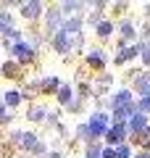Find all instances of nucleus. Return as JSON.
<instances>
[{
  "label": "nucleus",
  "instance_id": "nucleus-23",
  "mask_svg": "<svg viewBox=\"0 0 150 158\" xmlns=\"http://www.w3.org/2000/svg\"><path fill=\"white\" fill-rule=\"evenodd\" d=\"M145 61L150 63V48H148V50H145Z\"/></svg>",
  "mask_w": 150,
  "mask_h": 158
},
{
  "label": "nucleus",
  "instance_id": "nucleus-22",
  "mask_svg": "<svg viewBox=\"0 0 150 158\" xmlns=\"http://www.w3.org/2000/svg\"><path fill=\"white\" fill-rule=\"evenodd\" d=\"M87 158H100V150H98V148H90V153H87Z\"/></svg>",
  "mask_w": 150,
  "mask_h": 158
},
{
  "label": "nucleus",
  "instance_id": "nucleus-14",
  "mask_svg": "<svg viewBox=\"0 0 150 158\" xmlns=\"http://www.w3.org/2000/svg\"><path fill=\"white\" fill-rule=\"evenodd\" d=\"M3 71H6L8 77H19V74H16V63H6V66H3Z\"/></svg>",
  "mask_w": 150,
  "mask_h": 158
},
{
  "label": "nucleus",
  "instance_id": "nucleus-18",
  "mask_svg": "<svg viewBox=\"0 0 150 158\" xmlns=\"http://www.w3.org/2000/svg\"><path fill=\"white\" fill-rule=\"evenodd\" d=\"M58 87V79H45V90H56Z\"/></svg>",
  "mask_w": 150,
  "mask_h": 158
},
{
  "label": "nucleus",
  "instance_id": "nucleus-19",
  "mask_svg": "<svg viewBox=\"0 0 150 158\" xmlns=\"http://www.w3.org/2000/svg\"><path fill=\"white\" fill-rule=\"evenodd\" d=\"M116 158H129V148H119V150H116Z\"/></svg>",
  "mask_w": 150,
  "mask_h": 158
},
{
  "label": "nucleus",
  "instance_id": "nucleus-24",
  "mask_svg": "<svg viewBox=\"0 0 150 158\" xmlns=\"http://www.w3.org/2000/svg\"><path fill=\"white\" fill-rule=\"evenodd\" d=\"M137 158H150V156H148V153H142V156H137Z\"/></svg>",
  "mask_w": 150,
  "mask_h": 158
},
{
  "label": "nucleus",
  "instance_id": "nucleus-4",
  "mask_svg": "<svg viewBox=\"0 0 150 158\" xmlns=\"http://www.w3.org/2000/svg\"><path fill=\"white\" fill-rule=\"evenodd\" d=\"M13 53H16V56L21 58V61H27V58H32V48H29L27 42H19V45L13 48Z\"/></svg>",
  "mask_w": 150,
  "mask_h": 158
},
{
  "label": "nucleus",
  "instance_id": "nucleus-21",
  "mask_svg": "<svg viewBox=\"0 0 150 158\" xmlns=\"http://www.w3.org/2000/svg\"><path fill=\"white\" fill-rule=\"evenodd\" d=\"M100 158H116V150H111V148H108V150L100 153Z\"/></svg>",
  "mask_w": 150,
  "mask_h": 158
},
{
  "label": "nucleus",
  "instance_id": "nucleus-7",
  "mask_svg": "<svg viewBox=\"0 0 150 158\" xmlns=\"http://www.w3.org/2000/svg\"><path fill=\"white\" fill-rule=\"evenodd\" d=\"M124 106H129V92L127 90L119 92V95L113 98V108H124Z\"/></svg>",
  "mask_w": 150,
  "mask_h": 158
},
{
  "label": "nucleus",
  "instance_id": "nucleus-15",
  "mask_svg": "<svg viewBox=\"0 0 150 158\" xmlns=\"http://www.w3.org/2000/svg\"><path fill=\"white\" fill-rule=\"evenodd\" d=\"M6 103H8V106H16V103H19V92H8V95H6Z\"/></svg>",
  "mask_w": 150,
  "mask_h": 158
},
{
  "label": "nucleus",
  "instance_id": "nucleus-17",
  "mask_svg": "<svg viewBox=\"0 0 150 158\" xmlns=\"http://www.w3.org/2000/svg\"><path fill=\"white\" fill-rule=\"evenodd\" d=\"M42 116H45V111H42V108H34V111H32V116H29V118H34V121H40Z\"/></svg>",
  "mask_w": 150,
  "mask_h": 158
},
{
  "label": "nucleus",
  "instance_id": "nucleus-12",
  "mask_svg": "<svg viewBox=\"0 0 150 158\" xmlns=\"http://www.w3.org/2000/svg\"><path fill=\"white\" fill-rule=\"evenodd\" d=\"M56 27H58V13L53 11V13L48 16V29H56Z\"/></svg>",
  "mask_w": 150,
  "mask_h": 158
},
{
  "label": "nucleus",
  "instance_id": "nucleus-2",
  "mask_svg": "<svg viewBox=\"0 0 150 158\" xmlns=\"http://www.w3.org/2000/svg\"><path fill=\"white\" fill-rule=\"evenodd\" d=\"M132 129H134V135H142V132L148 129V118H145L142 113H137V116L132 118Z\"/></svg>",
  "mask_w": 150,
  "mask_h": 158
},
{
  "label": "nucleus",
  "instance_id": "nucleus-11",
  "mask_svg": "<svg viewBox=\"0 0 150 158\" xmlns=\"http://www.w3.org/2000/svg\"><path fill=\"white\" fill-rule=\"evenodd\" d=\"M90 63H95V66H103V56H100V50H92V56H90Z\"/></svg>",
  "mask_w": 150,
  "mask_h": 158
},
{
  "label": "nucleus",
  "instance_id": "nucleus-6",
  "mask_svg": "<svg viewBox=\"0 0 150 158\" xmlns=\"http://www.w3.org/2000/svg\"><path fill=\"white\" fill-rule=\"evenodd\" d=\"M21 13H24L27 19H34V16L40 13V3H27V6L21 8Z\"/></svg>",
  "mask_w": 150,
  "mask_h": 158
},
{
  "label": "nucleus",
  "instance_id": "nucleus-3",
  "mask_svg": "<svg viewBox=\"0 0 150 158\" xmlns=\"http://www.w3.org/2000/svg\"><path fill=\"white\" fill-rule=\"evenodd\" d=\"M106 137H108V142H121V140H124V127H121V124H116L113 129H108V132H106Z\"/></svg>",
  "mask_w": 150,
  "mask_h": 158
},
{
  "label": "nucleus",
  "instance_id": "nucleus-16",
  "mask_svg": "<svg viewBox=\"0 0 150 158\" xmlns=\"http://www.w3.org/2000/svg\"><path fill=\"white\" fill-rule=\"evenodd\" d=\"M121 32H124V37H134V29H132V24H124V27H121Z\"/></svg>",
  "mask_w": 150,
  "mask_h": 158
},
{
  "label": "nucleus",
  "instance_id": "nucleus-25",
  "mask_svg": "<svg viewBox=\"0 0 150 158\" xmlns=\"http://www.w3.org/2000/svg\"><path fill=\"white\" fill-rule=\"evenodd\" d=\"M50 158H61V156H50Z\"/></svg>",
  "mask_w": 150,
  "mask_h": 158
},
{
  "label": "nucleus",
  "instance_id": "nucleus-10",
  "mask_svg": "<svg viewBox=\"0 0 150 158\" xmlns=\"http://www.w3.org/2000/svg\"><path fill=\"white\" fill-rule=\"evenodd\" d=\"M8 27H11V16L0 13V32H8Z\"/></svg>",
  "mask_w": 150,
  "mask_h": 158
},
{
  "label": "nucleus",
  "instance_id": "nucleus-9",
  "mask_svg": "<svg viewBox=\"0 0 150 158\" xmlns=\"http://www.w3.org/2000/svg\"><path fill=\"white\" fill-rule=\"evenodd\" d=\"M111 24H108V21H103V24H100V27H98V34H100V37H108V34H111Z\"/></svg>",
  "mask_w": 150,
  "mask_h": 158
},
{
  "label": "nucleus",
  "instance_id": "nucleus-8",
  "mask_svg": "<svg viewBox=\"0 0 150 158\" xmlns=\"http://www.w3.org/2000/svg\"><path fill=\"white\" fill-rule=\"evenodd\" d=\"M137 53H140V48H127V50H124V53H121V56H119V58H116V61H119V63H121V61H127V58H132V56H137Z\"/></svg>",
  "mask_w": 150,
  "mask_h": 158
},
{
  "label": "nucleus",
  "instance_id": "nucleus-13",
  "mask_svg": "<svg viewBox=\"0 0 150 158\" xmlns=\"http://www.w3.org/2000/svg\"><path fill=\"white\" fill-rule=\"evenodd\" d=\"M58 98H61V103H69V100H71V90H69V87H63V90L58 92Z\"/></svg>",
  "mask_w": 150,
  "mask_h": 158
},
{
  "label": "nucleus",
  "instance_id": "nucleus-5",
  "mask_svg": "<svg viewBox=\"0 0 150 158\" xmlns=\"http://www.w3.org/2000/svg\"><path fill=\"white\" fill-rule=\"evenodd\" d=\"M134 87H137L142 95H150V77H140L137 82H134Z\"/></svg>",
  "mask_w": 150,
  "mask_h": 158
},
{
  "label": "nucleus",
  "instance_id": "nucleus-20",
  "mask_svg": "<svg viewBox=\"0 0 150 158\" xmlns=\"http://www.w3.org/2000/svg\"><path fill=\"white\" fill-rule=\"evenodd\" d=\"M140 111H150V95L142 98V103H140Z\"/></svg>",
  "mask_w": 150,
  "mask_h": 158
},
{
  "label": "nucleus",
  "instance_id": "nucleus-1",
  "mask_svg": "<svg viewBox=\"0 0 150 158\" xmlns=\"http://www.w3.org/2000/svg\"><path fill=\"white\" fill-rule=\"evenodd\" d=\"M106 121H108V116H103V113H98V116L90 121V127H87V132L92 137H98V135H103L106 132Z\"/></svg>",
  "mask_w": 150,
  "mask_h": 158
}]
</instances>
